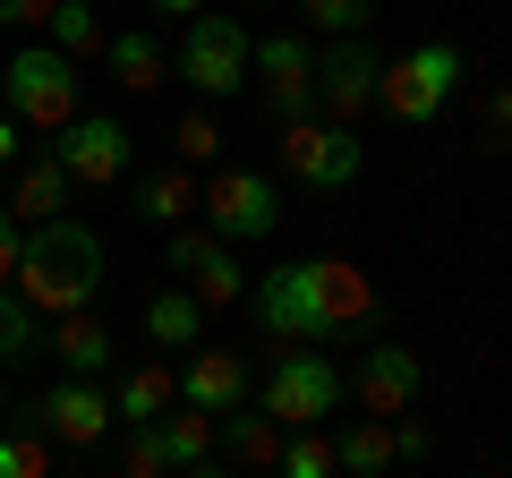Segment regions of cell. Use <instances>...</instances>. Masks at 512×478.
Listing matches in <instances>:
<instances>
[{
  "label": "cell",
  "mask_w": 512,
  "mask_h": 478,
  "mask_svg": "<svg viewBox=\"0 0 512 478\" xmlns=\"http://www.w3.org/2000/svg\"><path fill=\"white\" fill-rule=\"evenodd\" d=\"M256 299V325L274 333V342H333V333H367L384 316L376 282L359 274L350 257H299V265H265L248 282Z\"/></svg>",
  "instance_id": "1"
},
{
  "label": "cell",
  "mask_w": 512,
  "mask_h": 478,
  "mask_svg": "<svg viewBox=\"0 0 512 478\" xmlns=\"http://www.w3.org/2000/svg\"><path fill=\"white\" fill-rule=\"evenodd\" d=\"M103 265H111L103 239H94L77 214H60V222H35V231H26L18 282H9V291H18L35 316H86L94 291H103Z\"/></svg>",
  "instance_id": "2"
},
{
  "label": "cell",
  "mask_w": 512,
  "mask_h": 478,
  "mask_svg": "<svg viewBox=\"0 0 512 478\" xmlns=\"http://www.w3.org/2000/svg\"><path fill=\"white\" fill-rule=\"evenodd\" d=\"M0 111L18 129H69L77 120V60H60L52 43L0 52Z\"/></svg>",
  "instance_id": "3"
},
{
  "label": "cell",
  "mask_w": 512,
  "mask_h": 478,
  "mask_svg": "<svg viewBox=\"0 0 512 478\" xmlns=\"http://www.w3.org/2000/svg\"><path fill=\"white\" fill-rule=\"evenodd\" d=\"M453 94H461V43H419V52L384 60V77H376V103L402 129H436L453 111Z\"/></svg>",
  "instance_id": "4"
},
{
  "label": "cell",
  "mask_w": 512,
  "mask_h": 478,
  "mask_svg": "<svg viewBox=\"0 0 512 478\" xmlns=\"http://www.w3.org/2000/svg\"><path fill=\"white\" fill-rule=\"evenodd\" d=\"M256 410H265L282 436H291V427H325L333 410H342V368H333L325 350H282L274 368H265Z\"/></svg>",
  "instance_id": "5"
},
{
  "label": "cell",
  "mask_w": 512,
  "mask_h": 478,
  "mask_svg": "<svg viewBox=\"0 0 512 478\" xmlns=\"http://www.w3.org/2000/svg\"><path fill=\"white\" fill-rule=\"evenodd\" d=\"M248 60H256V35L231 18V9H205V18H188V43H180L171 69H180L205 103H231V94L248 86Z\"/></svg>",
  "instance_id": "6"
},
{
  "label": "cell",
  "mask_w": 512,
  "mask_h": 478,
  "mask_svg": "<svg viewBox=\"0 0 512 478\" xmlns=\"http://www.w3.org/2000/svg\"><path fill=\"white\" fill-rule=\"evenodd\" d=\"M197 205H205V231H214L222 248H239V239H274V222H282L274 171H239V163H222L214 180L197 188Z\"/></svg>",
  "instance_id": "7"
},
{
  "label": "cell",
  "mask_w": 512,
  "mask_h": 478,
  "mask_svg": "<svg viewBox=\"0 0 512 478\" xmlns=\"http://www.w3.org/2000/svg\"><path fill=\"white\" fill-rule=\"evenodd\" d=\"M282 171H291L299 188L342 197V188H359L367 146H359V129H333V120H291V129H282Z\"/></svg>",
  "instance_id": "8"
},
{
  "label": "cell",
  "mask_w": 512,
  "mask_h": 478,
  "mask_svg": "<svg viewBox=\"0 0 512 478\" xmlns=\"http://www.w3.org/2000/svg\"><path fill=\"white\" fill-rule=\"evenodd\" d=\"M52 154L60 171H69V188H111V180H128V154H137V137L111 120V111H77L69 129H52Z\"/></svg>",
  "instance_id": "9"
},
{
  "label": "cell",
  "mask_w": 512,
  "mask_h": 478,
  "mask_svg": "<svg viewBox=\"0 0 512 478\" xmlns=\"http://www.w3.org/2000/svg\"><path fill=\"white\" fill-rule=\"evenodd\" d=\"M18 427H26V436H43V444H69V453H94V444L111 436V393L86 385V376H60L52 393L26 402Z\"/></svg>",
  "instance_id": "10"
},
{
  "label": "cell",
  "mask_w": 512,
  "mask_h": 478,
  "mask_svg": "<svg viewBox=\"0 0 512 478\" xmlns=\"http://www.w3.org/2000/svg\"><path fill=\"white\" fill-rule=\"evenodd\" d=\"M419 350L410 342H367L359 350V368L342 376V402H359V419H402V410H419Z\"/></svg>",
  "instance_id": "11"
},
{
  "label": "cell",
  "mask_w": 512,
  "mask_h": 478,
  "mask_svg": "<svg viewBox=\"0 0 512 478\" xmlns=\"http://www.w3.org/2000/svg\"><path fill=\"white\" fill-rule=\"evenodd\" d=\"M376 77H384V52L367 35H342L333 52H316V120L359 129L367 103H376Z\"/></svg>",
  "instance_id": "12"
},
{
  "label": "cell",
  "mask_w": 512,
  "mask_h": 478,
  "mask_svg": "<svg viewBox=\"0 0 512 478\" xmlns=\"http://www.w3.org/2000/svg\"><path fill=\"white\" fill-rule=\"evenodd\" d=\"M248 77H265V111L282 129L291 120H316V43L308 35H265L248 60Z\"/></svg>",
  "instance_id": "13"
},
{
  "label": "cell",
  "mask_w": 512,
  "mask_h": 478,
  "mask_svg": "<svg viewBox=\"0 0 512 478\" xmlns=\"http://www.w3.org/2000/svg\"><path fill=\"white\" fill-rule=\"evenodd\" d=\"M163 265H171V274H188L180 291L197 299V308H239V299H248V274H239V257L222 248L214 231H171Z\"/></svg>",
  "instance_id": "14"
},
{
  "label": "cell",
  "mask_w": 512,
  "mask_h": 478,
  "mask_svg": "<svg viewBox=\"0 0 512 478\" xmlns=\"http://www.w3.org/2000/svg\"><path fill=\"white\" fill-rule=\"evenodd\" d=\"M180 410H205V419L248 410V368H239L231 350H188V368H180Z\"/></svg>",
  "instance_id": "15"
},
{
  "label": "cell",
  "mask_w": 512,
  "mask_h": 478,
  "mask_svg": "<svg viewBox=\"0 0 512 478\" xmlns=\"http://www.w3.org/2000/svg\"><path fill=\"white\" fill-rule=\"evenodd\" d=\"M171 402H180V376H171L163 359H146V368H128L120 385H111V419L120 427H154Z\"/></svg>",
  "instance_id": "16"
},
{
  "label": "cell",
  "mask_w": 512,
  "mask_h": 478,
  "mask_svg": "<svg viewBox=\"0 0 512 478\" xmlns=\"http://www.w3.org/2000/svg\"><path fill=\"white\" fill-rule=\"evenodd\" d=\"M77 188H69V171L52 163V154H26L18 163V188H9V214L35 231V222H60V205H69Z\"/></svg>",
  "instance_id": "17"
},
{
  "label": "cell",
  "mask_w": 512,
  "mask_h": 478,
  "mask_svg": "<svg viewBox=\"0 0 512 478\" xmlns=\"http://www.w3.org/2000/svg\"><path fill=\"white\" fill-rule=\"evenodd\" d=\"M128 214H137V222H180V214H197V180H188L180 163L137 171V180H128Z\"/></svg>",
  "instance_id": "18"
},
{
  "label": "cell",
  "mask_w": 512,
  "mask_h": 478,
  "mask_svg": "<svg viewBox=\"0 0 512 478\" xmlns=\"http://www.w3.org/2000/svg\"><path fill=\"white\" fill-rule=\"evenodd\" d=\"M214 436H222V461H239V470H274V453H282V427L265 419V410H222L214 419Z\"/></svg>",
  "instance_id": "19"
},
{
  "label": "cell",
  "mask_w": 512,
  "mask_h": 478,
  "mask_svg": "<svg viewBox=\"0 0 512 478\" xmlns=\"http://www.w3.org/2000/svg\"><path fill=\"white\" fill-rule=\"evenodd\" d=\"M103 60H111V86H120V94H154V86L171 77L163 43H154L146 26H128V35H111V43H103Z\"/></svg>",
  "instance_id": "20"
},
{
  "label": "cell",
  "mask_w": 512,
  "mask_h": 478,
  "mask_svg": "<svg viewBox=\"0 0 512 478\" xmlns=\"http://www.w3.org/2000/svg\"><path fill=\"white\" fill-rule=\"evenodd\" d=\"M52 359H60L69 376H86V385H94V376H111L120 342H111V333L94 325V316H60V325H52Z\"/></svg>",
  "instance_id": "21"
},
{
  "label": "cell",
  "mask_w": 512,
  "mask_h": 478,
  "mask_svg": "<svg viewBox=\"0 0 512 478\" xmlns=\"http://www.w3.org/2000/svg\"><path fill=\"white\" fill-rule=\"evenodd\" d=\"M333 470H342V478H384V470H402V461H393V427H384V419H350L342 436H333Z\"/></svg>",
  "instance_id": "22"
},
{
  "label": "cell",
  "mask_w": 512,
  "mask_h": 478,
  "mask_svg": "<svg viewBox=\"0 0 512 478\" xmlns=\"http://www.w3.org/2000/svg\"><path fill=\"white\" fill-rule=\"evenodd\" d=\"M43 350H52V325H43L18 291H0V376H9V368H35Z\"/></svg>",
  "instance_id": "23"
},
{
  "label": "cell",
  "mask_w": 512,
  "mask_h": 478,
  "mask_svg": "<svg viewBox=\"0 0 512 478\" xmlns=\"http://www.w3.org/2000/svg\"><path fill=\"white\" fill-rule=\"evenodd\" d=\"M103 0H52V52L60 60H94L103 52Z\"/></svg>",
  "instance_id": "24"
},
{
  "label": "cell",
  "mask_w": 512,
  "mask_h": 478,
  "mask_svg": "<svg viewBox=\"0 0 512 478\" xmlns=\"http://www.w3.org/2000/svg\"><path fill=\"white\" fill-rule=\"evenodd\" d=\"M146 333L163 350H197V333H205V308L188 291H146Z\"/></svg>",
  "instance_id": "25"
},
{
  "label": "cell",
  "mask_w": 512,
  "mask_h": 478,
  "mask_svg": "<svg viewBox=\"0 0 512 478\" xmlns=\"http://www.w3.org/2000/svg\"><path fill=\"white\" fill-rule=\"evenodd\" d=\"M274 478H342L333 470V436L325 427H291L282 453H274Z\"/></svg>",
  "instance_id": "26"
},
{
  "label": "cell",
  "mask_w": 512,
  "mask_h": 478,
  "mask_svg": "<svg viewBox=\"0 0 512 478\" xmlns=\"http://www.w3.org/2000/svg\"><path fill=\"white\" fill-rule=\"evenodd\" d=\"M214 154H222V129H214V111H188V120H171V163H180V171L214 163Z\"/></svg>",
  "instance_id": "27"
},
{
  "label": "cell",
  "mask_w": 512,
  "mask_h": 478,
  "mask_svg": "<svg viewBox=\"0 0 512 478\" xmlns=\"http://www.w3.org/2000/svg\"><path fill=\"white\" fill-rule=\"evenodd\" d=\"M0 478H52V444L26 427H0Z\"/></svg>",
  "instance_id": "28"
},
{
  "label": "cell",
  "mask_w": 512,
  "mask_h": 478,
  "mask_svg": "<svg viewBox=\"0 0 512 478\" xmlns=\"http://www.w3.org/2000/svg\"><path fill=\"white\" fill-rule=\"evenodd\" d=\"M299 9H308V26H325V35L342 43V35H367V9H376V0H299Z\"/></svg>",
  "instance_id": "29"
},
{
  "label": "cell",
  "mask_w": 512,
  "mask_h": 478,
  "mask_svg": "<svg viewBox=\"0 0 512 478\" xmlns=\"http://www.w3.org/2000/svg\"><path fill=\"white\" fill-rule=\"evenodd\" d=\"M384 427H393V461H427V444H436V436H427V419H410V410H402V419H384Z\"/></svg>",
  "instance_id": "30"
},
{
  "label": "cell",
  "mask_w": 512,
  "mask_h": 478,
  "mask_svg": "<svg viewBox=\"0 0 512 478\" xmlns=\"http://www.w3.org/2000/svg\"><path fill=\"white\" fill-rule=\"evenodd\" d=\"M478 129H487V146H512V86H495V94H487Z\"/></svg>",
  "instance_id": "31"
},
{
  "label": "cell",
  "mask_w": 512,
  "mask_h": 478,
  "mask_svg": "<svg viewBox=\"0 0 512 478\" xmlns=\"http://www.w3.org/2000/svg\"><path fill=\"white\" fill-rule=\"evenodd\" d=\"M18 248H26V222L9 214V205H0V291L18 282Z\"/></svg>",
  "instance_id": "32"
},
{
  "label": "cell",
  "mask_w": 512,
  "mask_h": 478,
  "mask_svg": "<svg viewBox=\"0 0 512 478\" xmlns=\"http://www.w3.org/2000/svg\"><path fill=\"white\" fill-rule=\"evenodd\" d=\"M26 26H52V0H0V35H26Z\"/></svg>",
  "instance_id": "33"
},
{
  "label": "cell",
  "mask_w": 512,
  "mask_h": 478,
  "mask_svg": "<svg viewBox=\"0 0 512 478\" xmlns=\"http://www.w3.org/2000/svg\"><path fill=\"white\" fill-rule=\"evenodd\" d=\"M26 154H18V120H9V111H0V171H18Z\"/></svg>",
  "instance_id": "34"
},
{
  "label": "cell",
  "mask_w": 512,
  "mask_h": 478,
  "mask_svg": "<svg viewBox=\"0 0 512 478\" xmlns=\"http://www.w3.org/2000/svg\"><path fill=\"white\" fill-rule=\"evenodd\" d=\"M154 18H205V0H154Z\"/></svg>",
  "instance_id": "35"
},
{
  "label": "cell",
  "mask_w": 512,
  "mask_h": 478,
  "mask_svg": "<svg viewBox=\"0 0 512 478\" xmlns=\"http://www.w3.org/2000/svg\"><path fill=\"white\" fill-rule=\"evenodd\" d=\"M171 478H231V461L214 453V461H197V470H171Z\"/></svg>",
  "instance_id": "36"
},
{
  "label": "cell",
  "mask_w": 512,
  "mask_h": 478,
  "mask_svg": "<svg viewBox=\"0 0 512 478\" xmlns=\"http://www.w3.org/2000/svg\"><path fill=\"white\" fill-rule=\"evenodd\" d=\"M120 478H171L163 461H120Z\"/></svg>",
  "instance_id": "37"
},
{
  "label": "cell",
  "mask_w": 512,
  "mask_h": 478,
  "mask_svg": "<svg viewBox=\"0 0 512 478\" xmlns=\"http://www.w3.org/2000/svg\"><path fill=\"white\" fill-rule=\"evenodd\" d=\"M0 410H9V376H0Z\"/></svg>",
  "instance_id": "38"
},
{
  "label": "cell",
  "mask_w": 512,
  "mask_h": 478,
  "mask_svg": "<svg viewBox=\"0 0 512 478\" xmlns=\"http://www.w3.org/2000/svg\"><path fill=\"white\" fill-rule=\"evenodd\" d=\"M478 478H512V470H478Z\"/></svg>",
  "instance_id": "39"
},
{
  "label": "cell",
  "mask_w": 512,
  "mask_h": 478,
  "mask_svg": "<svg viewBox=\"0 0 512 478\" xmlns=\"http://www.w3.org/2000/svg\"><path fill=\"white\" fill-rule=\"evenodd\" d=\"M265 478H274V470H265Z\"/></svg>",
  "instance_id": "40"
}]
</instances>
